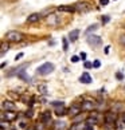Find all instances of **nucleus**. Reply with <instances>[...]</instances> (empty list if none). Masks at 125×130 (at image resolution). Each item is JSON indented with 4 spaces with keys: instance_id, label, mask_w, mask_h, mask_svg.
Returning a JSON list of instances; mask_svg holds the SVG:
<instances>
[{
    "instance_id": "nucleus-1",
    "label": "nucleus",
    "mask_w": 125,
    "mask_h": 130,
    "mask_svg": "<svg viewBox=\"0 0 125 130\" xmlns=\"http://www.w3.org/2000/svg\"><path fill=\"white\" fill-rule=\"evenodd\" d=\"M116 121H117L116 113H113V111L105 113V127H106V129L116 127Z\"/></svg>"
},
{
    "instance_id": "nucleus-2",
    "label": "nucleus",
    "mask_w": 125,
    "mask_h": 130,
    "mask_svg": "<svg viewBox=\"0 0 125 130\" xmlns=\"http://www.w3.org/2000/svg\"><path fill=\"white\" fill-rule=\"evenodd\" d=\"M54 70H55V66L52 64L51 62H46V63H43L42 66H39V69H38V74H40V75H49Z\"/></svg>"
},
{
    "instance_id": "nucleus-3",
    "label": "nucleus",
    "mask_w": 125,
    "mask_h": 130,
    "mask_svg": "<svg viewBox=\"0 0 125 130\" xmlns=\"http://www.w3.org/2000/svg\"><path fill=\"white\" fill-rule=\"evenodd\" d=\"M6 39L8 42H15V43H19L23 40V34L19 32V31H8L6 34Z\"/></svg>"
},
{
    "instance_id": "nucleus-4",
    "label": "nucleus",
    "mask_w": 125,
    "mask_h": 130,
    "mask_svg": "<svg viewBox=\"0 0 125 130\" xmlns=\"http://www.w3.org/2000/svg\"><path fill=\"white\" fill-rule=\"evenodd\" d=\"M97 107V105L93 99H84L82 101V105H81V109H82V111H89L92 113L93 110H95Z\"/></svg>"
},
{
    "instance_id": "nucleus-5",
    "label": "nucleus",
    "mask_w": 125,
    "mask_h": 130,
    "mask_svg": "<svg viewBox=\"0 0 125 130\" xmlns=\"http://www.w3.org/2000/svg\"><path fill=\"white\" fill-rule=\"evenodd\" d=\"M86 42L89 43L92 47H100L101 44H102V39L98 36V35H88V38H86Z\"/></svg>"
},
{
    "instance_id": "nucleus-6",
    "label": "nucleus",
    "mask_w": 125,
    "mask_h": 130,
    "mask_svg": "<svg viewBox=\"0 0 125 130\" xmlns=\"http://www.w3.org/2000/svg\"><path fill=\"white\" fill-rule=\"evenodd\" d=\"M2 109L3 111H16V105L9 99H4L2 102Z\"/></svg>"
},
{
    "instance_id": "nucleus-7",
    "label": "nucleus",
    "mask_w": 125,
    "mask_h": 130,
    "mask_svg": "<svg viewBox=\"0 0 125 130\" xmlns=\"http://www.w3.org/2000/svg\"><path fill=\"white\" fill-rule=\"evenodd\" d=\"M18 118V113L16 111H3L2 113V121H7V122H12Z\"/></svg>"
},
{
    "instance_id": "nucleus-8",
    "label": "nucleus",
    "mask_w": 125,
    "mask_h": 130,
    "mask_svg": "<svg viewBox=\"0 0 125 130\" xmlns=\"http://www.w3.org/2000/svg\"><path fill=\"white\" fill-rule=\"evenodd\" d=\"M75 11L77 12H81V13H85V12H88L90 11V6H89V3H86V2H78V3H75Z\"/></svg>"
},
{
    "instance_id": "nucleus-9",
    "label": "nucleus",
    "mask_w": 125,
    "mask_h": 130,
    "mask_svg": "<svg viewBox=\"0 0 125 130\" xmlns=\"http://www.w3.org/2000/svg\"><path fill=\"white\" fill-rule=\"evenodd\" d=\"M82 113V109H81V106L79 105H71L70 106V109H69V117L71 118H75V117H78V115Z\"/></svg>"
},
{
    "instance_id": "nucleus-10",
    "label": "nucleus",
    "mask_w": 125,
    "mask_h": 130,
    "mask_svg": "<svg viewBox=\"0 0 125 130\" xmlns=\"http://www.w3.org/2000/svg\"><path fill=\"white\" fill-rule=\"evenodd\" d=\"M51 121V111L50 110H46V111H43L42 113V115H40V122H43V123H49Z\"/></svg>"
},
{
    "instance_id": "nucleus-11",
    "label": "nucleus",
    "mask_w": 125,
    "mask_h": 130,
    "mask_svg": "<svg viewBox=\"0 0 125 130\" xmlns=\"http://www.w3.org/2000/svg\"><path fill=\"white\" fill-rule=\"evenodd\" d=\"M92 76H90L89 73H84L82 75L79 76V82L81 83H86V85H89V83H92Z\"/></svg>"
},
{
    "instance_id": "nucleus-12",
    "label": "nucleus",
    "mask_w": 125,
    "mask_h": 130,
    "mask_svg": "<svg viewBox=\"0 0 125 130\" xmlns=\"http://www.w3.org/2000/svg\"><path fill=\"white\" fill-rule=\"evenodd\" d=\"M46 22L47 24H51V26H55L58 23V19H57V15L55 13H50V15L46 16Z\"/></svg>"
},
{
    "instance_id": "nucleus-13",
    "label": "nucleus",
    "mask_w": 125,
    "mask_h": 130,
    "mask_svg": "<svg viewBox=\"0 0 125 130\" xmlns=\"http://www.w3.org/2000/svg\"><path fill=\"white\" fill-rule=\"evenodd\" d=\"M85 127H86V123L85 122H77V123L71 125L69 130H85Z\"/></svg>"
},
{
    "instance_id": "nucleus-14",
    "label": "nucleus",
    "mask_w": 125,
    "mask_h": 130,
    "mask_svg": "<svg viewBox=\"0 0 125 130\" xmlns=\"http://www.w3.org/2000/svg\"><path fill=\"white\" fill-rule=\"evenodd\" d=\"M39 20H40L39 13H31V15H28V18H27V23H36Z\"/></svg>"
},
{
    "instance_id": "nucleus-15",
    "label": "nucleus",
    "mask_w": 125,
    "mask_h": 130,
    "mask_svg": "<svg viewBox=\"0 0 125 130\" xmlns=\"http://www.w3.org/2000/svg\"><path fill=\"white\" fill-rule=\"evenodd\" d=\"M122 110H125V105L117 102V103H114V105H113V107H112V110H110V111L118 113V111H122Z\"/></svg>"
},
{
    "instance_id": "nucleus-16",
    "label": "nucleus",
    "mask_w": 125,
    "mask_h": 130,
    "mask_svg": "<svg viewBox=\"0 0 125 130\" xmlns=\"http://www.w3.org/2000/svg\"><path fill=\"white\" fill-rule=\"evenodd\" d=\"M78 35H79V30L70 31V34H69V40H70V42H75L77 39H78Z\"/></svg>"
},
{
    "instance_id": "nucleus-17",
    "label": "nucleus",
    "mask_w": 125,
    "mask_h": 130,
    "mask_svg": "<svg viewBox=\"0 0 125 130\" xmlns=\"http://www.w3.org/2000/svg\"><path fill=\"white\" fill-rule=\"evenodd\" d=\"M55 114L58 115V117H63V115L66 114H69V110H66L63 106L62 107H58V109H55Z\"/></svg>"
},
{
    "instance_id": "nucleus-18",
    "label": "nucleus",
    "mask_w": 125,
    "mask_h": 130,
    "mask_svg": "<svg viewBox=\"0 0 125 130\" xmlns=\"http://www.w3.org/2000/svg\"><path fill=\"white\" fill-rule=\"evenodd\" d=\"M116 129H125V122H124V119H122V117H120V118H117V121H116Z\"/></svg>"
},
{
    "instance_id": "nucleus-19",
    "label": "nucleus",
    "mask_w": 125,
    "mask_h": 130,
    "mask_svg": "<svg viewBox=\"0 0 125 130\" xmlns=\"http://www.w3.org/2000/svg\"><path fill=\"white\" fill-rule=\"evenodd\" d=\"M58 11H66V12H74L75 8L74 7H66V6H61L58 7Z\"/></svg>"
},
{
    "instance_id": "nucleus-20",
    "label": "nucleus",
    "mask_w": 125,
    "mask_h": 130,
    "mask_svg": "<svg viewBox=\"0 0 125 130\" xmlns=\"http://www.w3.org/2000/svg\"><path fill=\"white\" fill-rule=\"evenodd\" d=\"M9 50V44H8V43H6V42H4L3 43V44H2V51H0V54H2V56L4 55V54H6V52Z\"/></svg>"
},
{
    "instance_id": "nucleus-21",
    "label": "nucleus",
    "mask_w": 125,
    "mask_h": 130,
    "mask_svg": "<svg viewBox=\"0 0 125 130\" xmlns=\"http://www.w3.org/2000/svg\"><path fill=\"white\" fill-rule=\"evenodd\" d=\"M98 28V24H93V26H89L88 27V30H86V35H89L90 32H94L95 30Z\"/></svg>"
},
{
    "instance_id": "nucleus-22",
    "label": "nucleus",
    "mask_w": 125,
    "mask_h": 130,
    "mask_svg": "<svg viewBox=\"0 0 125 130\" xmlns=\"http://www.w3.org/2000/svg\"><path fill=\"white\" fill-rule=\"evenodd\" d=\"M38 91H39L40 94H47V86H46V85H39Z\"/></svg>"
},
{
    "instance_id": "nucleus-23",
    "label": "nucleus",
    "mask_w": 125,
    "mask_h": 130,
    "mask_svg": "<svg viewBox=\"0 0 125 130\" xmlns=\"http://www.w3.org/2000/svg\"><path fill=\"white\" fill-rule=\"evenodd\" d=\"M27 125H28V121H27V119H23V121L19 122V127L24 130V129H27Z\"/></svg>"
},
{
    "instance_id": "nucleus-24",
    "label": "nucleus",
    "mask_w": 125,
    "mask_h": 130,
    "mask_svg": "<svg viewBox=\"0 0 125 130\" xmlns=\"http://www.w3.org/2000/svg\"><path fill=\"white\" fill-rule=\"evenodd\" d=\"M35 130H45V123H43V122H38L36 126H35Z\"/></svg>"
},
{
    "instance_id": "nucleus-25",
    "label": "nucleus",
    "mask_w": 125,
    "mask_h": 130,
    "mask_svg": "<svg viewBox=\"0 0 125 130\" xmlns=\"http://www.w3.org/2000/svg\"><path fill=\"white\" fill-rule=\"evenodd\" d=\"M118 42H120V44H121V46H125V34H122V35H120V38H118Z\"/></svg>"
},
{
    "instance_id": "nucleus-26",
    "label": "nucleus",
    "mask_w": 125,
    "mask_h": 130,
    "mask_svg": "<svg viewBox=\"0 0 125 130\" xmlns=\"http://www.w3.org/2000/svg\"><path fill=\"white\" fill-rule=\"evenodd\" d=\"M62 40H63V51H67V50H69V43H67V39L63 38Z\"/></svg>"
},
{
    "instance_id": "nucleus-27",
    "label": "nucleus",
    "mask_w": 125,
    "mask_h": 130,
    "mask_svg": "<svg viewBox=\"0 0 125 130\" xmlns=\"http://www.w3.org/2000/svg\"><path fill=\"white\" fill-rule=\"evenodd\" d=\"M100 66H101V62H100L98 59H95V60L93 62V69H100Z\"/></svg>"
},
{
    "instance_id": "nucleus-28",
    "label": "nucleus",
    "mask_w": 125,
    "mask_h": 130,
    "mask_svg": "<svg viewBox=\"0 0 125 130\" xmlns=\"http://www.w3.org/2000/svg\"><path fill=\"white\" fill-rule=\"evenodd\" d=\"M84 66L86 67V69H93V63H90V62H85Z\"/></svg>"
},
{
    "instance_id": "nucleus-29",
    "label": "nucleus",
    "mask_w": 125,
    "mask_h": 130,
    "mask_svg": "<svg viewBox=\"0 0 125 130\" xmlns=\"http://www.w3.org/2000/svg\"><path fill=\"white\" fill-rule=\"evenodd\" d=\"M78 56H79V59H82V60H86V52H84V51H82V52H81V54H79Z\"/></svg>"
},
{
    "instance_id": "nucleus-30",
    "label": "nucleus",
    "mask_w": 125,
    "mask_h": 130,
    "mask_svg": "<svg viewBox=\"0 0 125 130\" xmlns=\"http://www.w3.org/2000/svg\"><path fill=\"white\" fill-rule=\"evenodd\" d=\"M51 106H61L62 107V106H63V102H61V101L59 102H51Z\"/></svg>"
},
{
    "instance_id": "nucleus-31",
    "label": "nucleus",
    "mask_w": 125,
    "mask_h": 130,
    "mask_svg": "<svg viewBox=\"0 0 125 130\" xmlns=\"http://www.w3.org/2000/svg\"><path fill=\"white\" fill-rule=\"evenodd\" d=\"M32 114H34V111H32V109H28V111H26V115H27V117H32Z\"/></svg>"
},
{
    "instance_id": "nucleus-32",
    "label": "nucleus",
    "mask_w": 125,
    "mask_h": 130,
    "mask_svg": "<svg viewBox=\"0 0 125 130\" xmlns=\"http://www.w3.org/2000/svg\"><path fill=\"white\" fill-rule=\"evenodd\" d=\"M79 60V56H71V62H73V63H77V62H78Z\"/></svg>"
},
{
    "instance_id": "nucleus-33",
    "label": "nucleus",
    "mask_w": 125,
    "mask_h": 130,
    "mask_svg": "<svg viewBox=\"0 0 125 130\" xmlns=\"http://www.w3.org/2000/svg\"><path fill=\"white\" fill-rule=\"evenodd\" d=\"M100 4H101V6H108L109 0H100Z\"/></svg>"
},
{
    "instance_id": "nucleus-34",
    "label": "nucleus",
    "mask_w": 125,
    "mask_h": 130,
    "mask_svg": "<svg viewBox=\"0 0 125 130\" xmlns=\"http://www.w3.org/2000/svg\"><path fill=\"white\" fill-rule=\"evenodd\" d=\"M116 76H117V79H118V80L124 79V75H122V73H117V74H116Z\"/></svg>"
},
{
    "instance_id": "nucleus-35",
    "label": "nucleus",
    "mask_w": 125,
    "mask_h": 130,
    "mask_svg": "<svg viewBox=\"0 0 125 130\" xmlns=\"http://www.w3.org/2000/svg\"><path fill=\"white\" fill-rule=\"evenodd\" d=\"M23 56V52H19V54L15 56V60H19V59H20V58Z\"/></svg>"
},
{
    "instance_id": "nucleus-36",
    "label": "nucleus",
    "mask_w": 125,
    "mask_h": 130,
    "mask_svg": "<svg viewBox=\"0 0 125 130\" xmlns=\"http://www.w3.org/2000/svg\"><path fill=\"white\" fill-rule=\"evenodd\" d=\"M109 22V16H104L102 18V23H108Z\"/></svg>"
},
{
    "instance_id": "nucleus-37",
    "label": "nucleus",
    "mask_w": 125,
    "mask_h": 130,
    "mask_svg": "<svg viewBox=\"0 0 125 130\" xmlns=\"http://www.w3.org/2000/svg\"><path fill=\"white\" fill-rule=\"evenodd\" d=\"M121 117H122V119H124V122H125V113H124V114L121 115Z\"/></svg>"
},
{
    "instance_id": "nucleus-38",
    "label": "nucleus",
    "mask_w": 125,
    "mask_h": 130,
    "mask_svg": "<svg viewBox=\"0 0 125 130\" xmlns=\"http://www.w3.org/2000/svg\"><path fill=\"white\" fill-rule=\"evenodd\" d=\"M24 130H35V129H32V127H27V129H24Z\"/></svg>"
},
{
    "instance_id": "nucleus-39",
    "label": "nucleus",
    "mask_w": 125,
    "mask_h": 130,
    "mask_svg": "<svg viewBox=\"0 0 125 130\" xmlns=\"http://www.w3.org/2000/svg\"><path fill=\"white\" fill-rule=\"evenodd\" d=\"M12 130H16V129H12Z\"/></svg>"
}]
</instances>
